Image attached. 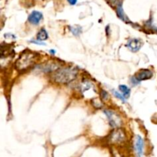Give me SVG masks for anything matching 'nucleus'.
Here are the masks:
<instances>
[{"mask_svg":"<svg viewBox=\"0 0 157 157\" xmlns=\"http://www.w3.org/2000/svg\"><path fill=\"white\" fill-rule=\"evenodd\" d=\"M78 71L74 68H63L57 70L54 74L53 78L58 84H68L76 78Z\"/></svg>","mask_w":157,"mask_h":157,"instance_id":"obj_1","label":"nucleus"},{"mask_svg":"<svg viewBox=\"0 0 157 157\" xmlns=\"http://www.w3.org/2000/svg\"><path fill=\"white\" fill-rule=\"evenodd\" d=\"M37 59V55L32 52H24L15 62V68L18 71H23L32 66Z\"/></svg>","mask_w":157,"mask_h":157,"instance_id":"obj_2","label":"nucleus"},{"mask_svg":"<svg viewBox=\"0 0 157 157\" xmlns=\"http://www.w3.org/2000/svg\"><path fill=\"white\" fill-rule=\"evenodd\" d=\"M104 113L107 117L109 120L110 126L113 128H119L122 124V120L120 119V116L115 113L113 110H104Z\"/></svg>","mask_w":157,"mask_h":157,"instance_id":"obj_3","label":"nucleus"},{"mask_svg":"<svg viewBox=\"0 0 157 157\" xmlns=\"http://www.w3.org/2000/svg\"><path fill=\"white\" fill-rule=\"evenodd\" d=\"M125 139V134L121 130L118 129L116 130L111 133L110 137V140L113 143H118V142H122Z\"/></svg>","mask_w":157,"mask_h":157,"instance_id":"obj_4","label":"nucleus"},{"mask_svg":"<svg viewBox=\"0 0 157 157\" xmlns=\"http://www.w3.org/2000/svg\"><path fill=\"white\" fill-rule=\"evenodd\" d=\"M43 18L42 13L38 11H33L28 16V22L34 25H37Z\"/></svg>","mask_w":157,"mask_h":157,"instance_id":"obj_5","label":"nucleus"},{"mask_svg":"<svg viewBox=\"0 0 157 157\" xmlns=\"http://www.w3.org/2000/svg\"><path fill=\"white\" fill-rule=\"evenodd\" d=\"M141 46H142V42L137 38L130 39L128 41L127 44H126V47L133 52H138L141 48Z\"/></svg>","mask_w":157,"mask_h":157,"instance_id":"obj_6","label":"nucleus"},{"mask_svg":"<svg viewBox=\"0 0 157 157\" xmlns=\"http://www.w3.org/2000/svg\"><path fill=\"white\" fill-rule=\"evenodd\" d=\"M152 75H153V74H152V71L147 69H143V70H141L139 73L136 75L135 78H136L139 81H145V80L150 79V78L152 77Z\"/></svg>","mask_w":157,"mask_h":157,"instance_id":"obj_7","label":"nucleus"},{"mask_svg":"<svg viewBox=\"0 0 157 157\" xmlns=\"http://www.w3.org/2000/svg\"><path fill=\"white\" fill-rule=\"evenodd\" d=\"M143 146H144V142L143 139L140 136H136V143H135V147H136V152H137L138 157H141L143 152Z\"/></svg>","mask_w":157,"mask_h":157,"instance_id":"obj_8","label":"nucleus"},{"mask_svg":"<svg viewBox=\"0 0 157 157\" xmlns=\"http://www.w3.org/2000/svg\"><path fill=\"white\" fill-rule=\"evenodd\" d=\"M48 38V35L45 28H42L37 34V39L39 41H45Z\"/></svg>","mask_w":157,"mask_h":157,"instance_id":"obj_9","label":"nucleus"},{"mask_svg":"<svg viewBox=\"0 0 157 157\" xmlns=\"http://www.w3.org/2000/svg\"><path fill=\"white\" fill-rule=\"evenodd\" d=\"M117 15H118L119 18H120L121 20H123V21L126 22V20H127V17H126V15H125L123 8H122V6L120 4L118 5V6H117Z\"/></svg>","mask_w":157,"mask_h":157,"instance_id":"obj_10","label":"nucleus"},{"mask_svg":"<svg viewBox=\"0 0 157 157\" xmlns=\"http://www.w3.org/2000/svg\"><path fill=\"white\" fill-rule=\"evenodd\" d=\"M119 89L121 91L122 94L124 96V97L126 99H127L128 97H130V89L128 88L126 85H120L119 86Z\"/></svg>","mask_w":157,"mask_h":157,"instance_id":"obj_11","label":"nucleus"},{"mask_svg":"<svg viewBox=\"0 0 157 157\" xmlns=\"http://www.w3.org/2000/svg\"><path fill=\"white\" fill-rule=\"evenodd\" d=\"M70 30L72 32V34L75 36H78L81 33L82 30H81V27L79 25H75L70 27Z\"/></svg>","mask_w":157,"mask_h":157,"instance_id":"obj_12","label":"nucleus"},{"mask_svg":"<svg viewBox=\"0 0 157 157\" xmlns=\"http://www.w3.org/2000/svg\"><path fill=\"white\" fill-rule=\"evenodd\" d=\"M113 94H114V96H115L116 97H117L118 99H120L121 101H123V102H125V101H126V98H125L124 96H123V94H120V93L115 91H113Z\"/></svg>","mask_w":157,"mask_h":157,"instance_id":"obj_13","label":"nucleus"},{"mask_svg":"<svg viewBox=\"0 0 157 157\" xmlns=\"http://www.w3.org/2000/svg\"><path fill=\"white\" fill-rule=\"evenodd\" d=\"M101 98H102L103 101H107L109 99V94L106 91H104V90H102V91H101Z\"/></svg>","mask_w":157,"mask_h":157,"instance_id":"obj_14","label":"nucleus"},{"mask_svg":"<svg viewBox=\"0 0 157 157\" xmlns=\"http://www.w3.org/2000/svg\"><path fill=\"white\" fill-rule=\"evenodd\" d=\"M90 88H91V84H90V83H88V81H85V82L83 83L82 84L83 91H88V90L90 89Z\"/></svg>","mask_w":157,"mask_h":157,"instance_id":"obj_15","label":"nucleus"},{"mask_svg":"<svg viewBox=\"0 0 157 157\" xmlns=\"http://www.w3.org/2000/svg\"><path fill=\"white\" fill-rule=\"evenodd\" d=\"M31 43H33V44H35V45H46V44L45 42H40V41H35V40H32L30 41Z\"/></svg>","mask_w":157,"mask_h":157,"instance_id":"obj_16","label":"nucleus"},{"mask_svg":"<svg viewBox=\"0 0 157 157\" xmlns=\"http://www.w3.org/2000/svg\"><path fill=\"white\" fill-rule=\"evenodd\" d=\"M131 81H132V83H133V85H135V84H138L139 82H140V81H138V80L136 79V78H135V77H133V78H132Z\"/></svg>","mask_w":157,"mask_h":157,"instance_id":"obj_17","label":"nucleus"},{"mask_svg":"<svg viewBox=\"0 0 157 157\" xmlns=\"http://www.w3.org/2000/svg\"><path fill=\"white\" fill-rule=\"evenodd\" d=\"M68 2H69L71 5H75V4L77 3V2H78V0H68Z\"/></svg>","mask_w":157,"mask_h":157,"instance_id":"obj_18","label":"nucleus"},{"mask_svg":"<svg viewBox=\"0 0 157 157\" xmlns=\"http://www.w3.org/2000/svg\"><path fill=\"white\" fill-rule=\"evenodd\" d=\"M49 52H50L52 55H55V54L56 53V51H55V50H50Z\"/></svg>","mask_w":157,"mask_h":157,"instance_id":"obj_19","label":"nucleus"}]
</instances>
